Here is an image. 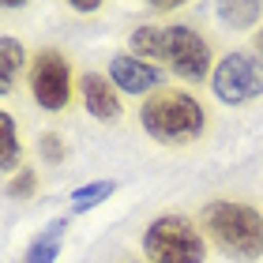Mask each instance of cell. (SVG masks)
<instances>
[{"label":"cell","mask_w":263,"mask_h":263,"mask_svg":"<svg viewBox=\"0 0 263 263\" xmlns=\"http://www.w3.org/2000/svg\"><path fill=\"white\" fill-rule=\"evenodd\" d=\"M203 233L211 237L214 248H222L230 259L256 263L263 256V214L252 203L237 199H214L199 211Z\"/></svg>","instance_id":"6da1fadb"},{"label":"cell","mask_w":263,"mask_h":263,"mask_svg":"<svg viewBox=\"0 0 263 263\" xmlns=\"http://www.w3.org/2000/svg\"><path fill=\"white\" fill-rule=\"evenodd\" d=\"M139 124L151 139L165 143V147H184V143H196L207 132V113L188 90L162 87L158 94L143 98Z\"/></svg>","instance_id":"7a4b0ae2"},{"label":"cell","mask_w":263,"mask_h":263,"mask_svg":"<svg viewBox=\"0 0 263 263\" xmlns=\"http://www.w3.org/2000/svg\"><path fill=\"white\" fill-rule=\"evenodd\" d=\"M143 252L151 263H203L207 259V237L184 214H162L143 233Z\"/></svg>","instance_id":"3957f363"},{"label":"cell","mask_w":263,"mask_h":263,"mask_svg":"<svg viewBox=\"0 0 263 263\" xmlns=\"http://www.w3.org/2000/svg\"><path fill=\"white\" fill-rule=\"evenodd\" d=\"M211 90L214 98L226 105H245L263 94V61L256 53H226L218 64H214L211 76Z\"/></svg>","instance_id":"277c9868"},{"label":"cell","mask_w":263,"mask_h":263,"mask_svg":"<svg viewBox=\"0 0 263 263\" xmlns=\"http://www.w3.org/2000/svg\"><path fill=\"white\" fill-rule=\"evenodd\" d=\"M211 61H214L211 42L196 27H188V23H170L165 27V64L184 83H203L207 76H214Z\"/></svg>","instance_id":"5b68a950"},{"label":"cell","mask_w":263,"mask_h":263,"mask_svg":"<svg viewBox=\"0 0 263 263\" xmlns=\"http://www.w3.org/2000/svg\"><path fill=\"white\" fill-rule=\"evenodd\" d=\"M30 94L42 109L61 113L71 102V68L64 61V53L57 49H42L30 64Z\"/></svg>","instance_id":"8992f818"},{"label":"cell","mask_w":263,"mask_h":263,"mask_svg":"<svg viewBox=\"0 0 263 263\" xmlns=\"http://www.w3.org/2000/svg\"><path fill=\"white\" fill-rule=\"evenodd\" d=\"M109 79H113L117 90H124V94H147V98L165 87V71L158 64H151V61L132 57V53L109 57Z\"/></svg>","instance_id":"52a82bcc"},{"label":"cell","mask_w":263,"mask_h":263,"mask_svg":"<svg viewBox=\"0 0 263 263\" xmlns=\"http://www.w3.org/2000/svg\"><path fill=\"white\" fill-rule=\"evenodd\" d=\"M79 98L87 105V113L102 124H117L124 117V105H121V94H117L113 79L102 76V71H83L79 76Z\"/></svg>","instance_id":"ba28073f"},{"label":"cell","mask_w":263,"mask_h":263,"mask_svg":"<svg viewBox=\"0 0 263 263\" xmlns=\"http://www.w3.org/2000/svg\"><path fill=\"white\" fill-rule=\"evenodd\" d=\"M64 226H68V222H49V226H45V230L27 245L23 263H57L61 245H64Z\"/></svg>","instance_id":"9c48e42d"},{"label":"cell","mask_w":263,"mask_h":263,"mask_svg":"<svg viewBox=\"0 0 263 263\" xmlns=\"http://www.w3.org/2000/svg\"><path fill=\"white\" fill-rule=\"evenodd\" d=\"M128 45H132V57H147L151 64H165V27H154V23H143V27H136L132 30V38H128Z\"/></svg>","instance_id":"30bf717a"},{"label":"cell","mask_w":263,"mask_h":263,"mask_svg":"<svg viewBox=\"0 0 263 263\" xmlns=\"http://www.w3.org/2000/svg\"><path fill=\"white\" fill-rule=\"evenodd\" d=\"M27 68V45H23L19 38H0V90L11 94L15 90V79L19 71Z\"/></svg>","instance_id":"8fae6325"},{"label":"cell","mask_w":263,"mask_h":263,"mask_svg":"<svg viewBox=\"0 0 263 263\" xmlns=\"http://www.w3.org/2000/svg\"><path fill=\"white\" fill-rule=\"evenodd\" d=\"M218 19L230 30H248L263 19V4L259 0H237V4H218Z\"/></svg>","instance_id":"7c38bea8"},{"label":"cell","mask_w":263,"mask_h":263,"mask_svg":"<svg viewBox=\"0 0 263 263\" xmlns=\"http://www.w3.org/2000/svg\"><path fill=\"white\" fill-rule=\"evenodd\" d=\"M19 132H15V117L11 113H0V173H15L19 165Z\"/></svg>","instance_id":"4fadbf2b"},{"label":"cell","mask_w":263,"mask_h":263,"mask_svg":"<svg viewBox=\"0 0 263 263\" xmlns=\"http://www.w3.org/2000/svg\"><path fill=\"white\" fill-rule=\"evenodd\" d=\"M113 192H117V181H90V184H79L71 192V203H76V211H90L98 203H105Z\"/></svg>","instance_id":"5bb4252c"},{"label":"cell","mask_w":263,"mask_h":263,"mask_svg":"<svg viewBox=\"0 0 263 263\" xmlns=\"http://www.w3.org/2000/svg\"><path fill=\"white\" fill-rule=\"evenodd\" d=\"M34 192H38V173H34V170H19L15 177H11L8 196H15V199H30Z\"/></svg>","instance_id":"9a60e30c"},{"label":"cell","mask_w":263,"mask_h":263,"mask_svg":"<svg viewBox=\"0 0 263 263\" xmlns=\"http://www.w3.org/2000/svg\"><path fill=\"white\" fill-rule=\"evenodd\" d=\"M38 151H42V158L49 162V165H61L64 154H68V151H64V139L57 136V132H45V136L38 139Z\"/></svg>","instance_id":"2e32d148"},{"label":"cell","mask_w":263,"mask_h":263,"mask_svg":"<svg viewBox=\"0 0 263 263\" xmlns=\"http://www.w3.org/2000/svg\"><path fill=\"white\" fill-rule=\"evenodd\" d=\"M71 8H76V11H83V15H90V11H98L102 4H98V0H87V4H83V0H76Z\"/></svg>","instance_id":"e0dca14e"},{"label":"cell","mask_w":263,"mask_h":263,"mask_svg":"<svg viewBox=\"0 0 263 263\" xmlns=\"http://www.w3.org/2000/svg\"><path fill=\"white\" fill-rule=\"evenodd\" d=\"M256 53H259V57H263V30H259V34H256Z\"/></svg>","instance_id":"ac0fdd59"}]
</instances>
